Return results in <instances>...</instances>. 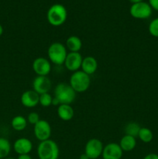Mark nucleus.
Listing matches in <instances>:
<instances>
[{
	"mask_svg": "<svg viewBox=\"0 0 158 159\" xmlns=\"http://www.w3.org/2000/svg\"><path fill=\"white\" fill-rule=\"evenodd\" d=\"M37 155L39 159H58L60 149L55 141L48 139L39 144Z\"/></svg>",
	"mask_w": 158,
	"mask_h": 159,
	"instance_id": "nucleus-1",
	"label": "nucleus"
},
{
	"mask_svg": "<svg viewBox=\"0 0 158 159\" xmlns=\"http://www.w3.org/2000/svg\"><path fill=\"white\" fill-rule=\"evenodd\" d=\"M68 11L61 4H54L50 7L46 13V18L51 26H60L67 20Z\"/></svg>",
	"mask_w": 158,
	"mask_h": 159,
	"instance_id": "nucleus-2",
	"label": "nucleus"
},
{
	"mask_svg": "<svg viewBox=\"0 0 158 159\" xmlns=\"http://www.w3.org/2000/svg\"><path fill=\"white\" fill-rule=\"evenodd\" d=\"M69 84L76 93H84L90 87L91 78L83 71L78 70L71 75Z\"/></svg>",
	"mask_w": 158,
	"mask_h": 159,
	"instance_id": "nucleus-3",
	"label": "nucleus"
},
{
	"mask_svg": "<svg viewBox=\"0 0 158 159\" xmlns=\"http://www.w3.org/2000/svg\"><path fill=\"white\" fill-rule=\"evenodd\" d=\"M54 97L59 100L60 104H71L76 98V92L70 84L60 82L57 84L54 89Z\"/></svg>",
	"mask_w": 158,
	"mask_h": 159,
	"instance_id": "nucleus-4",
	"label": "nucleus"
},
{
	"mask_svg": "<svg viewBox=\"0 0 158 159\" xmlns=\"http://www.w3.org/2000/svg\"><path fill=\"white\" fill-rule=\"evenodd\" d=\"M49 60L54 65H60L64 64L68 53L67 48L60 42H54L50 45L47 51Z\"/></svg>",
	"mask_w": 158,
	"mask_h": 159,
	"instance_id": "nucleus-5",
	"label": "nucleus"
},
{
	"mask_svg": "<svg viewBox=\"0 0 158 159\" xmlns=\"http://www.w3.org/2000/svg\"><path fill=\"white\" fill-rule=\"evenodd\" d=\"M129 13L137 20H146L152 15V8L145 2L133 3L129 9Z\"/></svg>",
	"mask_w": 158,
	"mask_h": 159,
	"instance_id": "nucleus-6",
	"label": "nucleus"
},
{
	"mask_svg": "<svg viewBox=\"0 0 158 159\" xmlns=\"http://www.w3.org/2000/svg\"><path fill=\"white\" fill-rule=\"evenodd\" d=\"M104 146L102 141L97 138L88 140L85 147V153L90 159H97L102 156Z\"/></svg>",
	"mask_w": 158,
	"mask_h": 159,
	"instance_id": "nucleus-7",
	"label": "nucleus"
},
{
	"mask_svg": "<svg viewBox=\"0 0 158 159\" xmlns=\"http://www.w3.org/2000/svg\"><path fill=\"white\" fill-rule=\"evenodd\" d=\"M33 133L36 138L41 142L50 139L51 136V127L45 120H40L34 125Z\"/></svg>",
	"mask_w": 158,
	"mask_h": 159,
	"instance_id": "nucleus-8",
	"label": "nucleus"
},
{
	"mask_svg": "<svg viewBox=\"0 0 158 159\" xmlns=\"http://www.w3.org/2000/svg\"><path fill=\"white\" fill-rule=\"evenodd\" d=\"M33 70L38 76H47L51 71V65L45 57H37L32 65Z\"/></svg>",
	"mask_w": 158,
	"mask_h": 159,
	"instance_id": "nucleus-9",
	"label": "nucleus"
},
{
	"mask_svg": "<svg viewBox=\"0 0 158 159\" xmlns=\"http://www.w3.org/2000/svg\"><path fill=\"white\" fill-rule=\"evenodd\" d=\"M52 83L47 76H38L33 82V89L39 95L47 93L50 90Z\"/></svg>",
	"mask_w": 158,
	"mask_h": 159,
	"instance_id": "nucleus-10",
	"label": "nucleus"
},
{
	"mask_svg": "<svg viewBox=\"0 0 158 159\" xmlns=\"http://www.w3.org/2000/svg\"><path fill=\"white\" fill-rule=\"evenodd\" d=\"M123 155V151L119 144L109 143L104 147L102 157L103 159H121Z\"/></svg>",
	"mask_w": 158,
	"mask_h": 159,
	"instance_id": "nucleus-11",
	"label": "nucleus"
},
{
	"mask_svg": "<svg viewBox=\"0 0 158 159\" xmlns=\"http://www.w3.org/2000/svg\"><path fill=\"white\" fill-rule=\"evenodd\" d=\"M83 58L79 52H70L67 55L64 65L68 70L71 71H77L81 67Z\"/></svg>",
	"mask_w": 158,
	"mask_h": 159,
	"instance_id": "nucleus-12",
	"label": "nucleus"
},
{
	"mask_svg": "<svg viewBox=\"0 0 158 159\" xmlns=\"http://www.w3.org/2000/svg\"><path fill=\"white\" fill-rule=\"evenodd\" d=\"M20 101L23 107L26 108H33L40 102V95L34 90H27L22 94Z\"/></svg>",
	"mask_w": 158,
	"mask_h": 159,
	"instance_id": "nucleus-13",
	"label": "nucleus"
},
{
	"mask_svg": "<svg viewBox=\"0 0 158 159\" xmlns=\"http://www.w3.org/2000/svg\"><path fill=\"white\" fill-rule=\"evenodd\" d=\"M13 149L19 155L29 154L33 150V143L28 138H19L14 142Z\"/></svg>",
	"mask_w": 158,
	"mask_h": 159,
	"instance_id": "nucleus-14",
	"label": "nucleus"
},
{
	"mask_svg": "<svg viewBox=\"0 0 158 159\" xmlns=\"http://www.w3.org/2000/svg\"><path fill=\"white\" fill-rule=\"evenodd\" d=\"M98 61L94 57L91 56H88L83 58L81 63V71L88 74V75H91L94 74L98 69Z\"/></svg>",
	"mask_w": 158,
	"mask_h": 159,
	"instance_id": "nucleus-15",
	"label": "nucleus"
},
{
	"mask_svg": "<svg viewBox=\"0 0 158 159\" xmlns=\"http://www.w3.org/2000/svg\"><path fill=\"white\" fill-rule=\"evenodd\" d=\"M74 111L69 104H60L57 107V116L64 121H69L74 117Z\"/></svg>",
	"mask_w": 158,
	"mask_h": 159,
	"instance_id": "nucleus-16",
	"label": "nucleus"
},
{
	"mask_svg": "<svg viewBox=\"0 0 158 159\" xmlns=\"http://www.w3.org/2000/svg\"><path fill=\"white\" fill-rule=\"evenodd\" d=\"M119 146L123 152H131L136 148V138L125 134L119 141Z\"/></svg>",
	"mask_w": 158,
	"mask_h": 159,
	"instance_id": "nucleus-17",
	"label": "nucleus"
},
{
	"mask_svg": "<svg viewBox=\"0 0 158 159\" xmlns=\"http://www.w3.org/2000/svg\"><path fill=\"white\" fill-rule=\"evenodd\" d=\"M66 47L71 52H79L81 49V40L77 36H70L66 40Z\"/></svg>",
	"mask_w": 158,
	"mask_h": 159,
	"instance_id": "nucleus-18",
	"label": "nucleus"
},
{
	"mask_svg": "<svg viewBox=\"0 0 158 159\" xmlns=\"http://www.w3.org/2000/svg\"><path fill=\"white\" fill-rule=\"evenodd\" d=\"M11 126L16 131H23L27 126V120L23 116H15L11 121Z\"/></svg>",
	"mask_w": 158,
	"mask_h": 159,
	"instance_id": "nucleus-19",
	"label": "nucleus"
},
{
	"mask_svg": "<svg viewBox=\"0 0 158 159\" xmlns=\"http://www.w3.org/2000/svg\"><path fill=\"white\" fill-rule=\"evenodd\" d=\"M11 152V144L9 140L0 138V159L8 158Z\"/></svg>",
	"mask_w": 158,
	"mask_h": 159,
	"instance_id": "nucleus-20",
	"label": "nucleus"
},
{
	"mask_svg": "<svg viewBox=\"0 0 158 159\" xmlns=\"http://www.w3.org/2000/svg\"><path fill=\"white\" fill-rule=\"evenodd\" d=\"M140 128V126L137 123L130 122L125 125V133L126 135H129V136L136 138V137H138Z\"/></svg>",
	"mask_w": 158,
	"mask_h": 159,
	"instance_id": "nucleus-21",
	"label": "nucleus"
},
{
	"mask_svg": "<svg viewBox=\"0 0 158 159\" xmlns=\"http://www.w3.org/2000/svg\"><path fill=\"white\" fill-rule=\"evenodd\" d=\"M138 138L144 143H150L153 138V132L147 127H141L139 130Z\"/></svg>",
	"mask_w": 158,
	"mask_h": 159,
	"instance_id": "nucleus-22",
	"label": "nucleus"
},
{
	"mask_svg": "<svg viewBox=\"0 0 158 159\" xmlns=\"http://www.w3.org/2000/svg\"><path fill=\"white\" fill-rule=\"evenodd\" d=\"M53 97L50 93H43L40 95V102L39 103L43 107H48L52 105Z\"/></svg>",
	"mask_w": 158,
	"mask_h": 159,
	"instance_id": "nucleus-23",
	"label": "nucleus"
},
{
	"mask_svg": "<svg viewBox=\"0 0 158 159\" xmlns=\"http://www.w3.org/2000/svg\"><path fill=\"white\" fill-rule=\"evenodd\" d=\"M149 32L153 37H158V18L154 19L149 25Z\"/></svg>",
	"mask_w": 158,
	"mask_h": 159,
	"instance_id": "nucleus-24",
	"label": "nucleus"
},
{
	"mask_svg": "<svg viewBox=\"0 0 158 159\" xmlns=\"http://www.w3.org/2000/svg\"><path fill=\"white\" fill-rule=\"evenodd\" d=\"M40 116L36 112H32V113H29V115L27 116V122H29V124H32V125H35L37 123H38L40 121Z\"/></svg>",
	"mask_w": 158,
	"mask_h": 159,
	"instance_id": "nucleus-25",
	"label": "nucleus"
},
{
	"mask_svg": "<svg viewBox=\"0 0 158 159\" xmlns=\"http://www.w3.org/2000/svg\"><path fill=\"white\" fill-rule=\"evenodd\" d=\"M149 4L152 9L158 11V0H149Z\"/></svg>",
	"mask_w": 158,
	"mask_h": 159,
	"instance_id": "nucleus-26",
	"label": "nucleus"
},
{
	"mask_svg": "<svg viewBox=\"0 0 158 159\" xmlns=\"http://www.w3.org/2000/svg\"><path fill=\"white\" fill-rule=\"evenodd\" d=\"M143 159H158V155L154 153H150L146 155Z\"/></svg>",
	"mask_w": 158,
	"mask_h": 159,
	"instance_id": "nucleus-27",
	"label": "nucleus"
},
{
	"mask_svg": "<svg viewBox=\"0 0 158 159\" xmlns=\"http://www.w3.org/2000/svg\"><path fill=\"white\" fill-rule=\"evenodd\" d=\"M17 159H32V157L29 154H26V155H20Z\"/></svg>",
	"mask_w": 158,
	"mask_h": 159,
	"instance_id": "nucleus-28",
	"label": "nucleus"
},
{
	"mask_svg": "<svg viewBox=\"0 0 158 159\" xmlns=\"http://www.w3.org/2000/svg\"><path fill=\"white\" fill-rule=\"evenodd\" d=\"M52 105H53V106H57V107H59V106L60 105V102H59L58 99H56V98L54 97V98H53Z\"/></svg>",
	"mask_w": 158,
	"mask_h": 159,
	"instance_id": "nucleus-29",
	"label": "nucleus"
},
{
	"mask_svg": "<svg viewBox=\"0 0 158 159\" xmlns=\"http://www.w3.org/2000/svg\"><path fill=\"white\" fill-rule=\"evenodd\" d=\"M79 159H90L89 157L88 156V155H86L85 153H83L81 154V155H80V157H79Z\"/></svg>",
	"mask_w": 158,
	"mask_h": 159,
	"instance_id": "nucleus-30",
	"label": "nucleus"
},
{
	"mask_svg": "<svg viewBox=\"0 0 158 159\" xmlns=\"http://www.w3.org/2000/svg\"><path fill=\"white\" fill-rule=\"evenodd\" d=\"M129 2H131L132 3H136V2H143V0H129Z\"/></svg>",
	"mask_w": 158,
	"mask_h": 159,
	"instance_id": "nucleus-31",
	"label": "nucleus"
},
{
	"mask_svg": "<svg viewBox=\"0 0 158 159\" xmlns=\"http://www.w3.org/2000/svg\"><path fill=\"white\" fill-rule=\"evenodd\" d=\"M3 34V27L1 24H0V36L2 35Z\"/></svg>",
	"mask_w": 158,
	"mask_h": 159,
	"instance_id": "nucleus-32",
	"label": "nucleus"
},
{
	"mask_svg": "<svg viewBox=\"0 0 158 159\" xmlns=\"http://www.w3.org/2000/svg\"><path fill=\"white\" fill-rule=\"evenodd\" d=\"M5 159H15V158H9V157H8V158H6Z\"/></svg>",
	"mask_w": 158,
	"mask_h": 159,
	"instance_id": "nucleus-33",
	"label": "nucleus"
}]
</instances>
